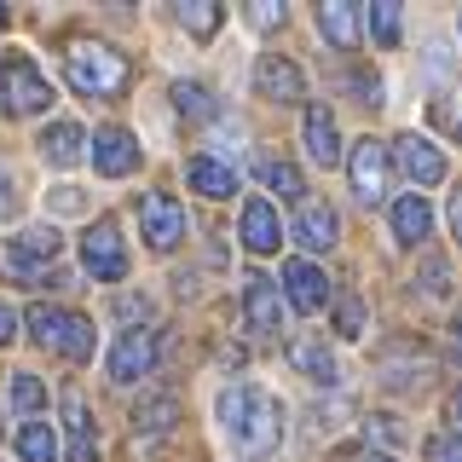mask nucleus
<instances>
[{"label":"nucleus","instance_id":"37998d69","mask_svg":"<svg viewBox=\"0 0 462 462\" xmlns=\"http://www.w3.org/2000/svg\"><path fill=\"white\" fill-rule=\"evenodd\" d=\"M365 462H393V457H365Z\"/></svg>","mask_w":462,"mask_h":462},{"label":"nucleus","instance_id":"ea45409f","mask_svg":"<svg viewBox=\"0 0 462 462\" xmlns=\"http://www.w3.org/2000/svg\"><path fill=\"white\" fill-rule=\"evenodd\" d=\"M451 231H457V243H462V191L451 197Z\"/></svg>","mask_w":462,"mask_h":462},{"label":"nucleus","instance_id":"ddd939ff","mask_svg":"<svg viewBox=\"0 0 462 462\" xmlns=\"http://www.w3.org/2000/svg\"><path fill=\"white\" fill-rule=\"evenodd\" d=\"M243 307H249V329L254 336H272V329L283 324V300H278V289H272L266 278H243Z\"/></svg>","mask_w":462,"mask_h":462},{"label":"nucleus","instance_id":"423d86ee","mask_svg":"<svg viewBox=\"0 0 462 462\" xmlns=\"http://www.w3.org/2000/svg\"><path fill=\"white\" fill-rule=\"evenodd\" d=\"M81 266L93 272V278H127V249H122V231H116V220H98L93 231L81 237Z\"/></svg>","mask_w":462,"mask_h":462},{"label":"nucleus","instance_id":"20e7f679","mask_svg":"<svg viewBox=\"0 0 462 462\" xmlns=\"http://www.w3.org/2000/svg\"><path fill=\"white\" fill-rule=\"evenodd\" d=\"M52 105V87L41 81V69L29 64V52L0 58V110L6 116H41Z\"/></svg>","mask_w":462,"mask_h":462},{"label":"nucleus","instance_id":"a19ab883","mask_svg":"<svg viewBox=\"0 0 462 462\" xmlns=\"http://www.w3.org/2000/svg\"><path fill=\"white\" fill-rule=\"evenodd\" d=\"M445 416H451V422L462 428V387H457V393H451V404H445Z\"/></svg>","mask_w":462,"mask_h":462},{"label":"nucleus","instance_id":"473e14b6","mask_svg":"<svg viewBox=\"0 0 462 462\" xmlns=\"http://www.w3.org/2000/svg\"><path fill=\"white\" fill-rule=\"evenodd\" d=\"M272 191L289 197V202H300V197H307V185H300V173H295V168H272Z\"/></svg>","mask_w":462,"mask_h":462},{"label":"nucleus","instance_id":"1a4fd4ad","mask_svg":"<svg viewBox=\"0 0 462 462\" xmlns=\"http://www.w3.org/2000/svg\"><path fill=\"white\" fill-rule=\"evenodd\" d=\"M254 93L260 98H278V105H295L300 93H307V76H300L295 64H289V58H260L254 64Z\"/></svg>","mask_w":462,"mask_h":462},{"label":"nucleus","instance_id":"e433bc0d","mask_svg":"<svg viewBox=\"0 0 462 462\" xmlns=\"http://www.w3.org/2000/svg\"><path fill=\"white\" fill-rule=\"evenodd\" d=\"M12 336H18V312H12L6 300H0V346H6Z\"/></svg>","mask_w":462,"mask_h":462},{"label":"nucleus","instance_id":"cd10ccee","mask_svg":"<svg viewBox=\"0 0 462 462\" xmlns=\"http://www.w3.org/2000/svg\"><path fill=\"white\" fill-rule=\"evenodd\" d=\"M173 18H180V29H191V35H214L220 29V6H173Z\"/></svg>","mask_w":462,"mask_h":462},{"label":"nucleus","instance_id":"dca6fc26","mask_svg":"<svg viewBox=\"0 0 462 462\" xmlns=\"http://www.w3.org/2000/svg\"><path fill=\"white\" fill-rule=\"evenodd\" d=\"M243 243H249V254H272V249H278V237H283V231H278V214H272V202H243Z\"/></svg>","mask_w":462,"mask_h":462},{"label":"nucleus","instance_id":"9d476101","mask_svg":"<svg viewBox=\"0 0 462 462\" xmlns=\"http://www.w3.org/2000/svg\"><path fill=\"white\" fill-rule=\"evenodd\" d=\"M283 295H289L295 312H318L329 300V278L312 266V260H289V266H283Z\"/></svg>","mask_w":462,"mask_h":462},{"label":"nucleus","instance_id":"72a5a7b5","mask_svg":"<svg viewBox=\"0 0 462 462\" xmlns=\"http://www.w3.org/2000/svg\"><path fill=\"white\" fill-rule=\"evenodd\" d=\"M451 81H457V64H451V52H445V47H433V93H445Z\"/></svg>","mask_w":462,"mask_h":462},{"label":"nucleus","instance_id":"58836bf2","mask_svg":"<svg viewBox=\"0 0 462 462\" xmlns=\"http://www.w3.org/2000/svg\"><path fill=\"white\" fill-rule=\"evenodd\" d=\"M6 214H12V180L0 173V220H6Z\"/></svg>","mask_w":462,"mask_h":462},{"label":"nucleus","instance_id":"2f4dec72","mask_svg":"<svg viewBox=\"0 0 462 462\" xmlns=\"http://www.w3.org/2000/svg\"><path fill=\"white\" fill-rule=\"evenodd\" d=\"M428 462H462V439H457V433H433V439H428Z\"/></svg>","mask_w":462,"mask_h":462},{"label":"nucleus","instance_id":"4468645a","mask_svg":"<svg viewBox=\"0 0 462 462\" xmlns=\"http://www.w3.org/2000/svg\"><path fill=\"white\" fill-rule=\"evenodd\" d=\"M399 168L411 173L416 185L445 180V156H439V144H428V139H416V134H404V139H399Z\"/></svg>","mask_w":462,"mask_h":462},{"label":"nucleus","instance_id":"4c0bfd02","mask_svg":"<svg viewBox=\"0 0 462 462\" xmlns=\"http://www.w3.org/2000/svg\"><path fill=\"white\" fill-rule=\"evenodd\" d=\"M353 87L365 93V105H375V98H382V81H375V76H353Z\"/></svg>","mask_w":462,"mask_h":462},{"label":"nucleus","instance_id":"6ab92c4d","mask_svg":"<svg viewBox=\"0 0 462 462\" xmlns=\"http://www.w3.org/2000/svg\"><path fill=\"white\" fill-rule=\"evenodd\" d=\"M185 180H191L202 197H214V202L237 191V173H231L220 156H191V162H185Z\"/></svg>","mask_w":462,"mask_h":462},{"label":"nucleus","instance_id":"c85d7f7f","mask_svg":"<svg viewBox=\"0 0 462 462\" xmlns=\"http://www.w3.org/2000/svg\"><path fill=\"white\" fill-rule=\"evenodd\" d=\"M134 416H139V428H168L173 416H180V399H173V393H162L156 404H139Z\"/></svg>","mask_w":462,"mask_h":462},{"label":"nucleus","instance_id":"2eb2a0df","mask_svg":"<svg viewBox=\"0 0 462 462\" xmlns=\"http://www.w3.org/2000/svg\"><path fill=\"white\" fill-rule=\"evenodd\" d=\"M336 151H341L336 110H329V105H307V156L329 168V162H336Z\"/></svg>","mask_w":462,"mask_h":462},{"label":"nucleus","instance_id":"5701e85b","mask_svg":"<svg viewBox=\"0 0 462 462\" xmlns=\"http://www.w3.org/2000/svg\"><path fill=\"white\" fill-rule=\"evenodd\" d=\"M18 457L23 462H58V439L47 422H23L18 428Z\"/></svg>","mask_w":462,"mask_h":462},{"label":"nucleus","instance_id":"7ed1b4c3","mask_svg":"<svg viewBox=\"0 0 462 462\" xmlns=\"http://www.w3.org/2000/svg\"><path fill=\"white\" fill-rule=\"evenodd\" d=\"M29 329H35L41 346L64 353L69 365H87L93 358V324L81 312H58V307H29Z\"/></svg>","mask_w":462,"mask_h":462},{"label":"nucleus","instance_id":"393cba45","mask_svg":"<svg viewBox=\"0 0 462 462\" xmlns=\"http://www.w3.org/2000/svg\"><path fill=\"white\" fill-rule=\"evenodd\" d=\"M318 29H324L336 47H358V18H353V6H318Z\"/></svg>","mask_w":462,"mask_h":462},{"label":"nucleus","instance_id":"a878e982","mask_svg":"<svg viewBox=\"0 0 462 462\" xmlns=\"http://www.w3.org/2000/svg\"><path fill=\"white\" fill-rule=\"evenodd\" d=\"M336 336L341 341H358V336H365V300H358L353 289H341V300H336Z\"/></svg>","mask_w":462,"mask_h":462},{"label":"nucleus","instance_id":"9b49d317","mask_svg":"<svg viewBox=\"0 0 462 462\" xmlns=\"http://www.w3.org/2000/svg\"><path fill=\"white\" fill-rule=\"evenodd\" d=\"M93 168L105 173V180H122V173L139 168V144L127 127H105V134L93 139Z\"/></svg>","mask_w":462,"mask_h":462},{"label":"nucleus","instance_id":"a211bd4d","mask_svg":"<svg viewBox=\"0 0 462 462\" xmlns=\"http://www.w3.org/2000/svg\"><path fill=\"white\" fill-rule=\"evenodd\" d=\"M295 237L307 243V249H336V208H324V202H300L295 214Z\"/></svg>","mask_w":462,"mask_h":462},{"label":"nucleus","instance_id":"f257e3e1","mask_svg":"<svg viewBox=\"0 0 462 462\" xmlns=\"http://www.w3.org/2000/svg\"><path fill=\"white\" fill-rule=\"evenodd\" d=\"M220 422H226V439L237 445L243 457H272L278 451V439H283V411H278V399L272 393H260V387L249 382H231L220 387Z\"/></svg>","mask_w":462,"mask_h":462},{"label":"nucleus","instance_id":"b1692460","mask_svg":"<svg viewBox=\"0 0 462 462\" xmlns=\"http://www.w3.org/2000/svg\"><path fill=\"white\" fill-rule=\"evenodd\" d=\"M6 399H12V411H18V416H35L41 404H47V387H41L29 370H12V382H6Z\"/></svg>","mask_w":462,"mask_h":462},{"label":"nucleus","instance_id":"aec40b11","mask_svg":"<svg viewBox=\"0 0 462 462\" xmlns=\"http://www.w3.org/2000/svg\"><path fill=\"white\" fill-rule=\"evenodd\" d=\"M289 365H295V370H307L312 382H324V387L341 375V370H336V353H329V346L318 341V336H300L295 346H289Z\"/></svg>","mask_w":462,"mask_h":462},{"label":"nucleus","instance_id":"f8f14e48","mask_svg":"<svg viewBox=\"0 0 462 462\" xmlns=\"http://www.w3.org/2000/svg\"><path fill=\"white\" fill-rule=\"evenodd\" d=\"M382 185H387V151H382V139H358L353 144V191L375 202L382 197Z\"/></svg>","mask_w":462,"mask_h":462},{"label":"nucleus","instance_id":"f03ea898","mask_svg":"<svg viewBox=\"0 0 462 462\" xmlns=\"http://www.w3.org/2000/svg\"><path fill=\"white\" fill-rule=\"evenodd\" d=\"M69 87L87 98H110L127 87V58L110 52V47H93V41H81V47H69Z\"/></svg>","mask_w":462,"mask_h":462},{"label":"nucleus","instance_id":"f704fd0d","mask_svg":"<svg viewBox=\"0 0 462 462\" xmlns=\"http://www.w3.org/2000/svg\"><path fill=\"white\" fill-rule=\"evenodd\" d=\"M249 23H254V29H278V23H283V6H272V0H266V6L249 12Z\"/></svg>","mask_w":462,"mask_h":462},{"label":"nucleus","instance_id":"f3484780","mask_svg":"<svg viewBox=\"0 0 462 462\" xmlns=\"http://www.w3.org/2000/svg\"><path fill=\"white\" fill-rule=\"evenodd\" d=\"M393 237L411 243V249L433 237V208H428V197H399V202H393Z\"/></svg>","mask_w":462,"mask_h":462},{"label":"nucleus","instance_id":"6e6552de","mask_svg":"<svg viewBox=\"0 0 462 462\" xmlns=\"http://www.w3.org/2000/svg\"><path fill=\"white\" fill-rule=\"evenodd\" d=\"M139 226H144V243H151L156 254L180 249V237H185V214H180V202L162 197V191H151V197L139 202Z\"/></svg>","mask_w":462,"mask_h":462},{"label":"nucleus","instance_id":"0eeeda50","mask_svg":"<svg viewBox=\"0 0 462 462\" xmlns=\"http://www.w3.org/2000/svg\"><path fill=\"white\" fill-rule=\"evenodd\" d=\"M151 365H156V329L151 324L122 329L116 346H110V375L127 387V382H139V375H151Z\"/></svg>","mask_w":462,"mask_h":462},{"label":"nucleus","instance_id":"bb28decb","mask_svg":"<svg viewBox=\"0 0 462 462\" xmlns=\"http://www.w3.org/2000/svg\"><path fill=\"white\" fill-rule=\"evenodd\" d=\"M173 105H180L185 116H214L208 87H197V81H173Z\"/></svg>","mask_w":462,"mask_h":462},{"label":"nucleus","instance_id":"c03bdc74","mask_svg":"<svg viewBox=\"0 0 462 462\" xmlns=\"http://www.w3.org/2000/svg\"><path fill=\"white\" fill-rule=\"evenodd\" d=\"M457 134H462V127H457Z\"/></svg>","mask_w":462,"mask_h":462},{"label":"nucleus","instance_id":"7c9ffc66","mask_svg":"<svg viewBox=\"0 0 462 462\" xmlns=\"http://www.w3.org/2000/svg\"><path fill=\"white\" fill-rule=\"evenodd\" d=\"M416 278H422V289H428V295H445V289H451V266H445L439 254H428Z\"/></svg>","mask_w":462,"mask_h":462},{"label":"nucleus","instance_id":"39448f33","mask_svg":"<svg viewBox=\"0 0 462 462\" xmlns=\"http://www.w3.org/2000/svg\"><path fill=\"white\" fill-rule=\"evenodd\" d=\"M47 260H58V231L47 226H29L18 243L6 249V272L23 283H47Z\"/></svg>","mask_w":462,"mask_h":462},{"label":"nucleus","instance_id":"c756f323","mask_svg":"<svg viewBox=\"0 0 462 462\" xmlns=\"http://www.w3.org/2000/svg\"><path fill=\"white\" fill-rule=\"evenodd\" d=\"M370 35L382 41V47H393L399 41V6H370Z\"/></svg>","mask_w":462,"mask_h":462},{"label":"nucleus","instance_id":"79ce46f5","mask_svg":"<svg viewBox=\"0 0 462 462\" xmlns=\"http://www.w3.org/2000/svg\"><path fill=\"white\" fill-rule=\"evenodd\" d=\"M457 341H462V312H457Z\"/></svg>","mask_w":462,"mask_h":462},{"label":"nucleus","instance_id":"412c9836","mask_svg":"<svg viewBox=\"0 0 462 462\" xmlns=\"http://www.w3.org/2000/svg\"><path fill=\"white\" fill-rule=\"evenodd\" d=\"M41 151H47V162L69 168V162L81 156V127H76V122H52L47 134H41Z\"/></svg>","mask_w":462,"mask_h":462},{"label":"nucleus","instance_id":"4be33fe9","mask_svg":"<svg viewBox=\"0 0 462 462\" xmlns=\"http://www.w3.org/2000/svg\"><path fill=\"white\" fill-rule=\"evenodd\" d=\"M69 462H98V439H93V416L81 399H69Z\"/></svg>","mask_w":462,"mask_h":462},{"label":"nucleus","instance_id":"c9c22d12","mask_svg":"<svg viewBox=\"0 0 462 462\" xmlns=\"http://www.w3.org/2000/svg\"><path fill=\"white\" fill-rule=\"evenodd\" d=\"M47 208H52V214H69V208H81V197H76V185H64V197H58V191H52V197H47Z\"/></svg>","mask_w":462,"mask_h":462}]
</instances>
